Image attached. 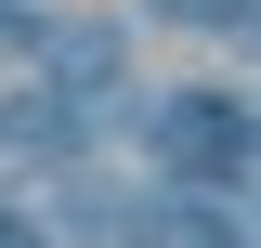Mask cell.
<instances>
[{"label":"cell","mask_w":261,"mask_h":248,"mask_svg":"<svg viewBox=\"0 0 261 248\" xmlns=\"http://www.w3.org/2000/svg\"><path fill=\"white\" fill-rule=\"evenodd\" d=\"M0 248H13V222H0Z\"/></svg>","instance_id":"cell-1"}]
</instances>
